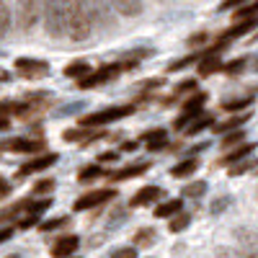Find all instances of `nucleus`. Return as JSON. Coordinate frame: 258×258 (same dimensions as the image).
<instances>
[{
    "mask_svg": "<svg viewBox=\"0 0 258 258\" xmlns=\"http://www.w3.org/2000/svg\"><path fill=\"white\" fill-rule=\"evenodd\" d=\"M199 57H202V52H197V54H186V57H181V59H173V62L168 64V73L183 70V68H188L191 62H199Z\"/></svg>",
    "mask_w": 258,
    "mask_h": 258,
    "instance_id": "31",
    "label": "nucleus"
},
{
    "mask_svg": "<svg viewBox=\"0 0 258 258\" xmlns=\"http://www.w3.org/2000/svg\"><path fill=\"white\" fill-rule=\"evenodd\" d=\"M13 18L21 31H31L36 26V21L41 18V0H16Z\"/></svg>",
    "mask_w": 258,
    "mask_h": 258,
    "instance_id": "3",
    "label": "nucleus"
},
{
    "mask_svg": "<svg viewBox=\"0 0 258 258\" xmlns=\"http://www.w3.org/2000/svg\"><path fill=\"white\" fill-rule=\"evenodd\" d=\"M248 119H250V114H238V116H230V119H225V121H217V124H214V132H217V135L232 132V129L243 126Z\"/></svg>",
    "mask_w": 258,
    "mask_h": 258,
    "instance_id": "22",
    "label": "nucleus"
},
{
    "mask_svg": "<svg viewBox=\"0 0 258 258\" xmlns=\"http://www.w3.org/2000/svg\"><path fill=\"white\" fill-rule=\"evenodd\" d=\"M253 153H255V142H240L235 150H230L225 158H220V165H232V163H238V160H243Z\"/></svg>",
    "mask_w": 258,
    "mask_h": 258,
    "instance_id": "15",
    "label": "nucleus"
},
{
    "mask_svg": "<svg viewBox=\"0 0 258 258\" xmlns=\"http://www.w3.org/2000/svg\"><path fill=\"white\" fill-rule=\"evenodd\" d=\"M181 209H183V199H168V202H163V204L155 207V217L170 220V217H176Z\"/></svg>",
    "mask_w": 258,
    "mask_h": 258,
    "instance_id": "20",
    "label": "nucleus"
},
{
    "mask_svg": "<svg viewBox=\"0 0 258 258\" xmlns=\"http://www.w3.org/2000/svg\"><path fill=\"white\" fill-rule=\"evenodd\" d=\"M199 170V160L197 158H183V160H178L173 168H170V176L173 178H188V176H194Z\"/></svg>",
    "mask_w": 258,
    "mask_h": 258,
    "instance_id": "16",
    "label": "nucleus"
},
{
    "mask_svg": "<svg viewBox=\"0 0 258 258\" xmlns=\"http://www.w3.org/2000/svg\"><path fill=\"white\" fill-rule=\"evenodd\" d=\"M132 240H135V248H153L158 243V232L153 227H142V230L135 232Z\"/></svg>",
    "mask_w": 258,
    "mask_h": 258,
    "instance_id": "21",
    "label": "nucleus"
},
{
    "mask_svg": "<svg viewBox=\"0 0 258 258\" xmlns=\"http://www.w3.org/2000/svg\"><path fill=\"white\" fill-rule=\"evenodd\" d=\"M245 142V132H230L225 140H222V147H230V145H240Z\"/></svg>",
    "mask_w": 258,
    "mask_h": 258,
    "instance_id": "37",
    "label": "nucleus"
},
{
    "mask_svg": "<svg viewBox=\"0 0 258 258\" xmlns=\"http://www.w3.org/2000/svg\"><path fill=\"white\" fill-rule=\"evenodd\" d=\"M248 0H225V3L220 6V11H238L240 6H245Z\"/></svg>",
    "mask_w": 258,
    "mask_h": 258,
    "instance_id": "42",
    "label": "nucleus"
},
{
    "mask_svg": "<svg viewBox=\"0 0 258 258\" xmlns=\"http://www.w3.org/2000/svg\"><path fill=\"white\" fill-rule=\"evenodd\" d=\"M207 34L202 31V34H194V36H188V47H202V44H207Z\"/></svg>",
    "mask_w": 258,
    "mask_h": 258,
    "instance_id": "43",
    "label": "nucleus"
},
{
    "mask_svg": "<svg viewBox=\"0 0 258 258\" xmlns=\"http://www.w3.org/2000/svg\"><path fill=\"white\" fill-rule=\"evenodd\" d=\"M85 109V103L78 101V103H70V106H64V109H59V116H68V114H80Z\"/></svg>",
    "mask_w": 258,
    "mask_h": 258,
    "instance_id": "40",
    "label": "nucleus"
},
{
    "mask_svg": "<svg viewBox=\"0 0 258 258\" xmlns=\"http://www.w3.org/2000/svg\"><path fill=\"white\" fill-rule=\"evenodd\" d=\"M62 225H68V217H54V220H49V222H41L39 227L44 230V232H49V230H57V227H62Z\"/></svg>",
    "mask_w": 258,
    "mask_h": 258,
    "instance_id": "38",
    "label": "nucleus"
},
{
    "mask_svg": "<svg viewBox=\"0 0 258 258\" xmlns=\"http://www.w3.org/2000/svg\"><path fill=\"white\" fill-rule=\"evenodd\" d=\"M88 13H91V24L96 29L111 31L116 24V11L111 8L109 0H88Z\"/></svg>",
    "mask_w": 258,
    "mask_h": 258,
    "instance_id": "5",
    "label": "nucleus"
},
{
    "mask_svg": "<svg viewBox=\"0 0 258 258\" xmlns=\"http://www.w3.org/2000/svg\"><path fill=\"white\" fill-rule=\"evenodd\" d=\"M98 160H101V163H114V160H119V153H103Z\"/></svg>",
    "mask_w": 258,
    "mask_h": 258,
    "instance_id": "45",
    "label": "nucleus"
},
{
    "mask_svg": "<svg viewBox=\"0 0 258 258\" xmlns=\"http://www.w3.org/2000/svg\"><path fill=\"white\" fill-rule=\"evenodd\" d=\"M217 258H240V253L232 248H217Z\"/></svg>",
    "mask_w": 258,
    "mask_h": 258,
    "instance_id": "44",
    "label": "nucleus"
},
{
    "mask_svg": "<svg viewBox=\"0 0 258 258\" xmlns=\"http://www.w3.org/2000/svg\"><path fill=\"white\" fill-rule=\"evenodd\" d=\"M41 18L44 29L52 39L64 36V18H62V0H41Z\"/></svg>",
    "mask_w": 258,
    "mask_h": 258,
    "instance_id": "2",
    "label": "nucleus"
},
{
    "mask_svg": "<svg viewBox=\"0 0 258 258\" xmlns=\"http://www.w3.org/2000/svg\"><path fill=\"white\" fill-rule=\"evenodd\" d=\"M220 70H222V59H220V47L214 44L212 49L202 52V57H199V62H197V73H199L202 78H207V75H214V73H220Z\"/></svg>",
    "mask_w": 258,
    "mask_h": 258,
    "instance_id": "8",
    "label": "nucleus"
},
{
    "mask_svg": "<svg viewBox=\"0 0 258 258\" xmlns=\"http://www.w3.org/2000/svg\"><path fill=\"white\" fill-rule=\"evenodd\" d=\"M253 103V96H235V98H222L220 101V109L225 111H243Z\"/></svg>",
    "mask_w": 258,
    "mask_h": 258,
    "instance_id": "24",
    "label": "nucleus"
},
{
    "mask_svg": "<svg viewBox=\"0 0 258 258\" xmlns=\"http://www.w3.org/2000/svg\"><path fill=\"white\" fill-rule=\"evenodd\" d=\"M109 199H116V191L114 188H98V191H91V194H85V197H80L73 209L75 212H85V209H93V207H101L103 202H109Z\"/></svg>",
    "mask_w": 258,
    "mask_h": 258,
    "instance_id": "6",
    "label": "nucleus"
},
{
    "mask_svg": "<svg viewBox=\"0 0 258 258\" xmlns=\"http://www.w3.org/2000/svg\"><path fill=\"white\" fill-rule=\"evenodd\" d=\"M255 13H258V0L255 3H250V6H240L238 11H235V21H248V18H255Z\"/></svg>",
    "mask_w": 258,
    "mask_h": 258,
    "instance_id": "33",
    "label": "nucleus"
},
{
    "mask_svg": "<svg viewBox=\"0 0 258 258\" xmlns=\"http://www.w3.org/2000/svg\"><path fill=\"white\" fill-rule=\"evenodd\" d=\"M142 142H147V147L155 153V150H163V147L168 145V135H165V129L158 126V129H150V132H145V135H142Z\"/></svg>",
    "mask_w": 258,
    "mask_h": 258,
    "instance_id": "19",
    "label": "nucleus"
},
{
    "mask_svg": "<svg viewBox=\"0 0 258 258\" xmlns=\"http://www.w3.org/2000/svg\"><path fill=\"white\" fill-rule=\"evenodd\" d=\"M243 68H245V59L238 57V59H232V62L222 64V73H225V75H238V73H243Z\"/></svg>",
    "mask_w": 258,
    "mask_h": 258,
    "instance_id": "34",
    "label": "nucleus"
},
{
    "mask_svg": "<svg viewBox=\"0 0 258 258\" xmlns=\"http://www.w3.org/2000/svg\"><path fill=\"white\" fill-rule=\"evenodd\" d=\"M57 153H44V155H39V158H31L29 163H24L18 168V178H24V176H31V173H39V170H47L49 165L57 163Z\"/></svg>",
    "mask_w": 258,
    "mask_h": 258,
    "instance_id": "9",
    "label": "nucleus"
},
{
    "mask_svg": "<svg viewBox=\"0 0 258 258\" xmlns=\"http://www.w3.org/2000/svg\"><path fill=\"white\" fill-rule=\"evenodd\" d=\"M204 103H207V93L194 91V93L183 101V114H199V111L204 109Z\"/></svg>",
    "mask_w": 258,
    "mask_h": 258,
    "instance_id": "23",
    "label": "nucleus"
},
{
    "mask_svg": "<svg viewBox=\"0 0 258 258\" xmlns=\"http://www.w3.org/2000/svg\"><path fill=\"white\" fill-rule=\"evenodd\" d=\"M258 165V158H253V155H248V158H243V160H238V163H232L230 168H227V173L232 176V178H238V176H243V173H248V170H253Z\"/></svg>",
    "mask_w": 258,
    "mask_h": 258,
    "instance_id": "26",
    "label": "nucleus"
},
{
    "mask_svg": "<svg viewBox=\"0 0 258 258\" xmlns=\"http://www.w3.org/2000/svg\"><path fill=\"white\" fill-rule=\"evenodd\" d=\"M255 173H258V170H255Z\"/></svg>",
    "mask_w": 258,
    "mask_h": 258,
    "instance_id": "50",
    "label": "nucleus"
},
{
    "mask_svg": "<svg viewBox=\"0 0 258 258\" xmlns=\"http://www.w3.org/2000/svg\"><path fill=\"white\" fill-rule=\"evenodd\" d=\"M3 129H8V119H6V116H0V132H3Z\"/></svg>",
    "mask_w": 258,
    "mask_h": 258,
    "instance_id": "49",
    "label": "nucleus"
},
{
    "mask_svg": "<svg viewBox=\"0 0 258 258\" xmlns=\"http://www.w3.org/2000/svg\"><path fill=\"white\" fill-rule=\"evenodd\" d=\"M111 3V8L119 13V16H124V18H135V16H140L142 13V0H109Z\"/></svg>",
    "mask_w": 258,
    "mask_h": 258,
    "instance_id": "14",
    "label": "nucleus"
},
{
    "mask_svg": "<svg viewBox=\"0 0 258 258\" xmlns=\"http://www.w3.org/2000/svg\"><path fill=\"white\" fill-rule=\"evenodd\" d=\"M191 225V214H186V212H178L176 217H170V232H183L186 227Z\"/></svg>",
    "mask_w": 258,
    "mask_h": 258,
    "instance_id": "30",
    "label": "nucleus"
},
{
    "mask_svg": "<svg viewBox=\"0 0 258 258\" xmlns=\"http://www.w3.org/2000/svg\"><path fill=\"white\" fill-rule=\"evenodd\" d=\"M6 150H13V153H39L44 150V140H31V137H13L8 142H3Z\"/></svg>",
    "mask_w": 258,
    "mask_h": 258,
    "instance_id": "10",
    "label": "nucleus"
},
{
    "mask_svg": "<svg viewBox=\"0 0 258 258\" xmlns=\"http://www.w3.org/2000/svg\"><path fill=\"white\" fill-rule=\"evenodd\" d=\"M62 18H64V34L73 41H85L93 34L88 0H62Z\"/></svg>",
    "mask_w": 258,
    "mask_h": 258,
    "instance_id": "1",
    "label": "nucleus"
},
{
    "mask_svg": "<svg viewBox=\"0 0 258 258\" xmlns=\"http://www.w3.org/2000/svg\"><path fill=\"white\" fill-rule=\"evenodd\" d=\"M8 80H11V73L0 68V83H8Z\"/></svg>",
    "mask_w": 258,
    "mask_h": 258,
    "instance_id": "47",
    "label": "nucleus"
},
{
    "mask_svg": "<svg viewBox=\"0 0 258 258\" xmlns=\"http://www.w3.org/2000/svg\"><path fill=\"white\" fill-rule=\"evenodd\" d=\"M230 204H232V199H230V197H220V199H214V202H212L209 212H212V214H222Z\"/></svg>",
    "mask_w": 258,
    "mask_h": 258,
    "instance_id": "35",
    "label": "nucleus"
},
{
    "mask_svg": "<svg viewBox=\"0 0 258 258\" xmlns=\"http://www.w3.org/2000/svg\"><path fill=\"white\" fill-rule=\"evenodd\" d=\"M129 114H135V106L126 103V106H109L103 111H96V114H88V116H80V124L83 126H103V124H111V121H119Z\"/></svg>",
    "mask_w": 258,
    "mask_h": 258,
    "instance_id": "4",
    "label": "nucleus"
},
{
    "mask_svg": "<svg viewBox=\"0 0 258 258\" xmlns=\"http://www.w3.org/2000/svg\"><path fill=\"white\" fill-rule=\"evenodd\" d=\"M197 91V80H183L181 85H176V96H183V93H194Z\"/></svg>",
    "mask_w": 258,
    "mask_h": 258,
    "instance_id": "39",
    "label": "nucleus"
},
{
    "mask_svg": "<svg viewBox=\"0 0 258 258\" xmlns=\"http://www.w3.org/2000/svg\"><path fill=\"white\" fill-rule=\"evenodd\" d=\"M101 173H103V168H101V165H88V168H83V170H80L78 181H80V183H91V181H96Z\"/></svg>",
    "mask_w": 258,
    "mask_h": 258,
    "instance_id": "32",
    "label": "nucleus"
},
{
    "mask_svg": "<svg viewBox=\"0 0 258 258\" xmlns=\"http://www.w3.org/2000/svg\"><path fill=\"white\" fill-rule=\"evenodd\" d=\"M232 235H235V240L240 243L243 250H258V230H253V227H235Z\"/></svg>",
    "mask_w": 258,
    "mask_h": 258,
    "instance_id": "13",
    "label": "nucleus"
},
{
    "mask_svg": "<svg viewBox=\"0 0 258 258\" xmlns=\"http://www.w3.org/2000/svg\"><path fill=\"white\" fill-rule=\"evenodd\" d=\"M52 188H54V181L47 178V181H39V183L34 186V194H47V191H52Z\"/></svg>",
    "mask_w": 258,
    "mask_h": 258,
    "instance_id": "41",
    "label": "nucleus"
},
{
    "mask_svg": "<svg viewBox=\"0 0 258 258\" xmlns=\"http://www.w3.org/2000/svg\"><path fill=\"white\" fill-rule=\"evenodd\" d=\"M11 238H13V230H11V227L0 230V243H6V240H11Z\"/></svg>",
    "mask_w": 258,
    "mask_h": 258,
    "instance_id": "46",
    "label": "nucleus"
},
{
    "mask_svg": "<svg viewBox=\"0 0 258 258\" xmlns=\"http://www.w3.org/2000/svg\"><path fill=\"white\" fill-rule=\"evenodd\" d=\"M207 181H191V183H186L183 186V191H181V197L183 199H202L204 194H207Z\"/></svg>",
    "mask_w": 258,
    "mask_h": 258,
    "instance_id": "28",
    "label": "nucleus"
},
{
    "mask_svg": "<svg viewBox=\"0 0 258 258\" xmlns=\"http://www.w3.org/2000/svg\"><path fill=\"white\" fill-rule=\"evenodd\" d=\"M240 258H258V250H243Z\"/></svg>",
    "mask_w": 258,
    "mask_h": 258,
    "instance_id": "48",
    "label": "nucleus"
},
{
    "mask_svg": "<svg viewBox=\"0 0 258 258\" xmlns=\"http://www.w3.org/2000/svg\"><path fill=\"white\" fill-rule=\"evenodd\" d=\"M16 70L24 75V78H31V80H36V78H44V75H49V64L44 62V59H31V57H18L16 59Z\"/></svg>",
    "mask_w": 258,
    "mask_h": 258,
    "instance_id": "7",
    "label": "nucleus"
},
{
    "mask_svg": "<svg viewBox=\"0 0 258 258\" xmlns=\"http://www.w3.org/2000/svg\"><path fill=\"white\" fill-rule=\"evenodd\" d=\"M11 0H0V39H3L11 29Z\"/></svg>",
    "mask_w": 258,
    "mask_h": 258,
    "instance_id": "29",
    "label": "nucleus"
},
{
    "mask_svg": "<svg viewBox=\"0 0 258 258\" xmlns=\"http://www.w3.org/2000/svg\"><path fill=\"white\" fill-rule=\"evenodd\" d=\"M163 197H165V191H163L160 186H145V188H140L135 197H132L129 207H147V204H155V202L163 199Z\"/></svg>",
    "mask_w": 258,
    "mask_h": 258,
    "instance_id": "11",
    "label": "nucleus"
},
{
    "mask_svg": "<svg viewBox=\"0 0 258 258\" xmlns=\"http://www.w3.org/2000/svg\"><path fill=\"white\" fill-rule=\"evenodd\" d=\"M147 168H150L147 163H135V165H126V168H121V170H114V173H111L109 178H111V181H129V178L142 176Z\"/></svg>",
    "mask_w": 258,
    "mask_h": 258,
    "instance_id": "18",
    "label": "nucleus"
},
{
    "mask_svg": "<svg viewBox=\"0 0 258 258\" xmlns=\"http://www.w3.org/2000/svg\"><path fill=\"white\" fill-rule=\"evenodd\" d=\"M109 258H137V248H135V245H129V248H116V250H111Z\"/></svg>",
    "mask_w": 258,
    "mask_h": 258,
    "instance_id": "36",
    "label": "nucleus"
},
{
    "mask_svg": "<svg viewBox=\"0 0 258 258\" xmlns=\"http://www.w3.org/2000/svg\"><path fill=\"white\" fill-rule=\"evenodd\" d=\"M209 126H214V116L212 114H197V116L191 119V124L183 129V135L186 137H194V135L204 132V129H209Z\"/></svg>",
    "mask_w": 258,
    "mask_h": 258,
    "instance_id": "17",
    "label": "nucleus"
},
{
    "mask_svg": "<svg viewBox=\"0 0 258 258\" xmlns=\"http://www.w3.org/2000/svg\"><path fill=\"white\" fill-rule=\"evenodd\" d=\"M78 245H80V238H78V235H64V238L54 240L52 255H54V258H70V255L78 250Z\"/></svg>",
    "mask_w": 258,
    "mask_h": 258,
    "instance_id": "12",
    "label": "nucleus"
},
{
    "mask_svg": "<svg viewBox=\"0 0 258 258\" xmlns=\"http://www.w3.org/2000/svg\"><path fill=\"white\" fill-rule=\"evenodd\" d=\"M93 73V68L88 62H83V59H78V62H70L68 68H64V75L68 78H73V80H83L85 75H91Z\"/></svg>",
    "mask_w": 258,
    "mask_h": 258,
    "instance_id": "25",
    "label": "nucleus"
},
{
    "mask_svg": "<svg viewBox=\"0 0 258 258\" xmlns=\"http://www.w3.org/2000/svg\"><path fill=\"white\" fill-rule=\"evenodd\" d=\"M101 137H109L103 132H80V129H68L64 132V142H91V140H101Z\"/></svg>",
    "mask_w": 258,
    "mask_h": 258,
    "instance_id": "27",
    "label": "nucleus"
}]
</instances>
